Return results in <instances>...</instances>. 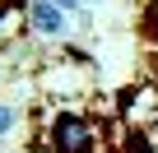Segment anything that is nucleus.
<instances>
[{"label": "nucleus", "instance_id": "f257e3e1", "mask_svg": "<svg viewBox=\"0 0 158 153\" xmlns=\"http://www.w3.org/2000/svg\"><path fill=\"white\" fill-rule=\"evenodd\" d=\"M98 148V135H93V121L79 116V111H60L51 121V153H93Z\"/></svg>", "mask_w": 158, "mask_h": 153}, {"label": "nucleus", "instance_id": "f03ea898", "mask_svg": "<svg viewBox=\"0 0 158 153\" xmlns=\"http://www.w3.org/2000/svg\"><path fill=\"white\" fill-rule=\"evenodd\" d=\"M28 23H33V33L56 37L65 28V10L56 5V0H28Z\"/></svg>", "mask_w": 158, "mask_h": 153}, {"label": "nucleus", "instance_id": "7ed1b4c3", "mask_svg": "<svg viewBox=\"0 0 158 153\" xmlns=\"http://www.w3.org/2000/svg\"><path fill=\"white\" fill-rule=\"evenodd\" d=\"M23 14H28V0H0V33H5V28H14Z\"/></svg>", "mask_w": 158, "mask_h": 153}, {"label": "nucleus", "instance_id": "20e7f679", "mask_svg": "<svg viewBox=\"0 0 158 153\" xmlns=\"http://www.w3.org/2000/svg\"><path fill=\"white\" fill-rule=\"evenodd\" d=\"M116 153H153V139H149L144 130H130L126 144H116Z\"/></svg>", "mask_w": 158, "mask_h": 153}, {"label": "nucleus", "instance_id": "39448f33", "mask_svg": "<svg viewBox=\"0 0 158 153\" xmlns=\"http://www.w3.org/2000/svg\"><path fill=\"white\" fill-rule=\"evenodd\" d=\"M139 33H144L149 42H158V0H149V10L139 14Z\"/></svg>", "mask_w": 158, "mask_h": 153}, {"label": "nucleus", "instance_id": "423d86ee", "mask_svg": "<svg viewBox=\"0 0 158 153\" xmlns=\"http://www.w3.org/2000/svg\"><path fill=\"white\" fill-rule=\"evenodd\" d=\"M19 125V107H10V102H0V135H10Z\"/></svg>", "mask_w": 158, "mask_h": 153}, {"label": "nucleus", "instance_id": "0eeeda50", "mask_svg": "<svg viewBox=\"0 0 158 153\" xmlns=\"http://www.w3.org/2000/svg\"><path fill=\"white\" fill-rule=\"evenodd\" d=\"M56 5H60V10H74V5H79V0H56Z\"/></svg>", "mask_w": 158, "mask_h": 153}]
</instances>
